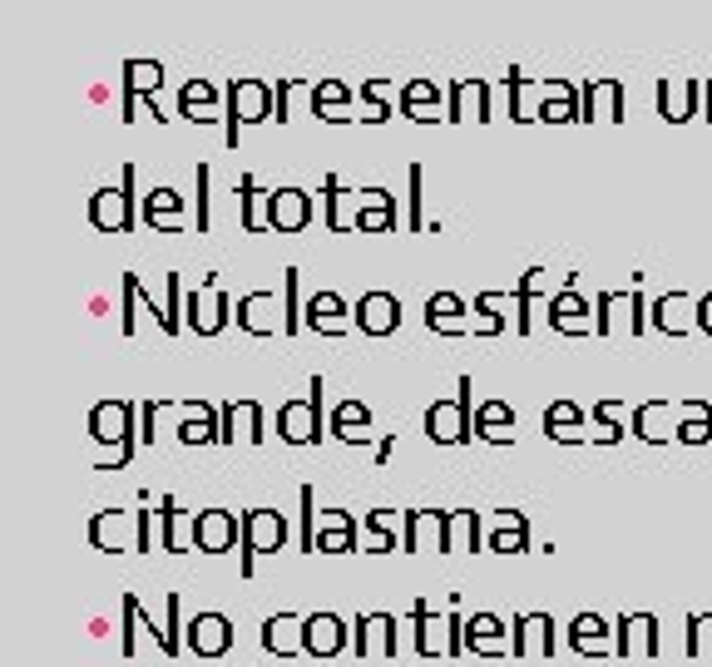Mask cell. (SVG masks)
<instances>
[{
	"mask_svg": "<svg viewBox=\"0 0 712 667\" xmlns=\"http://www.w3.org/2000/svg\"><path fill=\"white\" fill-rule=\"evenodd\" d=\"M153 549V509H139L134 514V554H149Z\"/></svg>",
	"mask_w": 712,
	"mask_h": 667,
	"instance_id": "cell-39",
	"label": "cell"
},
{
	"mask_svg": "<svg viewBox=\"0 0 712 667\" xmlns=\"http://www.w3.org/2000/svg\"><path fill=\"white\" fill-rule=\"evenodd\" d=\"M223 312H228V302L218 297V292H208V297H193V302H189V326H193V332H203V336H213L218 326H223Z\"/></svg>",
	"mask_w": 712,
	"mask_h": 667,
	"instance_id": "cell-26",
	"label": "cell"
},
{
	"mask_svg": "<svg viewBox=\"0 0 712 667\" xmlns=\"http://www.w3.org/2000/svg\"><path fill=\"white\" fill-rule=\"evenodd\" d=\"M124 189H129V179H124ZM124 189H104L100 199H94V223L104 228V233H124L129 228V193Z\"/></svg>",
	"mask_w": 712,
	"mask_h": 667,
	"instance_id": "cell-21",
	"label": "cell"
},
{
	"mask_svg": "<svg viewBox=\"0 0 712 667\" xmlns=\"http://www.w3.org/2000/svg\"><path fill=\"white\" fill-rule=\"evenodd\" d=\"M475 435H485V441H495V445L514 441V415H510V406H500V401H490V406L475 415Z\"/></svg>",
	"mask_w": 712,
	"mask_h": 667,
	"instance_id": "cell-24",
	"label": "cell"
},
{
	"mask_svg": "<svg viewBox=\"0 0 712 667\" xmlns=\"http://www.w3.org/2000/svg\"><path fill=\"white\" fill-rule=\"evenodd\" d=\"M367 425H371V411L361 406V401H342L337 406V415H332V431L342 435V441H367Z\"/></svg>",
	"mask_w": 712,
	"mask_h": 667,
	"instance_id": "cell-25",
	"label": "cell"
},
{
	"mask_svg": "<svg viewBox=\"0 0 712 667\" xmlns=\"http://www.w3.org/2000/svg\"><path fill=\"white\" fill-rule=\"evenodd\" d=\"M569 648L579 658H604V653H613V628L599 614H579L569 623Z\"/></svg>",
	"mask_w": 712,
	"mask_h": 667,
	"instance_id": "cell-14",
	"label": "cell"
},
{
	"mask_svg": "<svg viewBox=\"0 0 712 667\" xmlns=\"http://www.w3.org/2000/svg\"><path fill=\"white\" fill-rule=\"evenodd\" d=\"M238 119H268V90L262 84H243V90L233 84V134H228V144H238Z\"/></svg>",
	"mask_w": 712,
	"mask_h": 667,
	"instance_id": "cell-23",
	"label": "cell"
},
{
	"mask_svg": "<svg viewBox=\"0 0 712 667\" xmlns=\"http://www.w3.org/2000/svg\"><path fill=\"white\" fill-rule=\"evenodd\" d=\"M262 648L272 658H298L302 653V618L298 614H272L262 623Z\"/></svg>",
	"mask_w": 712,
	"mask_h": 667,
	"instance_id": "cell-16",
	"label": "cell"
},
{
	"mask_svg": "<svg viewBox=\"0 0 712 667\" xmlns=\"http://www.w3.org/2000/svg\"><path fill=\"white\" fill-rule=\"evenodd\" d=\"M238 425H243V441H262V415L253 401H243V406H223V441H238Z\"/></svg>",
	"mask_w": 712,
	"mask_h": 667,
	"instance_id": "cell-28",
	"label": "cell"
},
{
	"mask_svg": "<svg viewBox=\"0 0 712 667\" xmlns=\"http://www.w3.org/2000/svg\"><path fill=\"white\" fill-rule=\"evenodd\" d=\"M445 529H451V514L445 509H411L407 514V544H401V554H445Z\"/></svg>",
	"mask_w": 712,
	"mask_h": 667,
	"instance_id": "cell-11",
	"label": "cell"
},
{
	"mask_svg": "<svg viewBox=\"0 0 712 667\" xmlns=\"http://www.w3.org/2000/svg\"><path fill=\"white\" fill-rule=\"evenodd\" d=\"M189 534H193V549L199 554H228L243 539V519L228 509H199L189 519Z\"/></svg>",
	"mask_w": 712,
	"mask_h": 667,
	"instance_id": "cell-4",
	"label": "cell"
},
{
	"mask_svg": "<svg viewBox=\"0 0 712 667\" xmlns=\"http://www.w3.org/2000/svg\"><path fill=\"white\" fill-rule=\"evenodd\" d=\"M411 623H415V653L421 658H460L465 653V618L460 614H431V604L415 598Z\"/></svg>",
	"mask_w": 712,
	"mask_h": 667,
	"instance_id": "cell-1",
	"label": "cell"
},
{
	"mask_svg": "<svg viewBox=\"0 0 712 667\" xmlns=\"http://www.w3.org/2000/svg\"><path fill=\"white\" fill-rule=\"evenodd\" d=\"M470 549H480V514L455 509L451 529H445V554H470Z\"/></svg>",
	"mask_w": 712,
	"mask_h": 667,
	"instance_id": "cell-22",
	"label": "cell"
},
{
	"mask_svg": "<svg viewBox=\"0 0 712 667\" xmlns=\"http://www.w3.org/2000/svg\"><path fill=\"white\" fill-rule=\"evenodd\" d=\"M282 441H292V445L322 441V381L317 376H312V396L282 406Z\"/></svg>",
	"mask_w": 712,
	"mask_h": 667,
	"instance_id": "cell-8",
	"label": "cell"
},
{
	"mask_svg": "<svg viewBox=\"0 0 712 667\" xmlns=\"http://www.w3.org/2000/svg\"><path fill=\"white\" fill-rule=\"evenodd\" d=\"M183 648L199 653V658H223L233 648V623L223 614H193L189 628H183Z\"/></svg>",
	"mask_w": 712,
	"mask_h": 667,
	"instance_id": "cell-7",
	"label": "cell"
},
{
	"mask_svg": "<svg viewBox=\"0 0 712 667\" xmlns=\"http://www.w3.org/2000/svg\"><path fill=\"white\" fill-rule=\"evenodd\" d=\"M307 322L322 326V332H342V297L337 292H322V297H312V307H307Z\"/></svg>",
	"mask_w": 712,
	"mask_h": 667,
	"instance_id": "cell-31",
	"label": "cell"
},
{
	"mask_svg": "<svg viewBox=\"0 0 712 667\" xmlns=\"http://www.w3.org/2000/svg\"><path fill=\"white\" fill-rule=\"evenodd\" d=\"M357 549V519L342 509L322 514V524H317V554H352Z\"/></svg>",
	"mask_w": 712,
	"mask_h": 667,
	"instance_id": "cell-18",
	"label": "cell"
},
{
	"mask_svg": "<svg viewBox=\"0 0 712 667\" xmlns=\"http://www.w3.org/2000/svg\"><path fill=\"white\" fill-rule=\"evenodd\" d=\"M179 529H183L179 505H173V499H163V505H159V549H163V554H183Z\"/></svg>",
	"mask_w": 712,
	"mask_h": 667,
	"instance_id": "cell-32",
	"label": "cell"
},
{
	"mask_svg": "<svg viewBox=\"0 0 712 667\" xmlns=\"http://www.w3.org/2000/svg\"><path fill=\"white\" fill-rule=\"evenodd\" d=\"M119 614H124V633H119V648H124V658H134L139 653V628H144V608H139L134 594L119 598Z\"/></svg>",
	"mask_w": 712,
	"mask_h": 667,
	"instance_id": "cell-30",
	"label": "cell"
},
{
	"mask_svg": "<svg viewBox=\"0 0 712 667\" xmlns=\"http://www.w3.org/2000/svg\"><path fill=\"white\" fill-rule=\"evenodd\" d=\"M579 312H584V307H579V297H574V292H564V297H554V322H560V326H569V332H574V326H584V322H579Z\"/></svg>",
	"mask_w": 712,
	"mask_h": 667,
	"instance_id": "cell-38",
	"label": "cell"
},
{
	"mask_svg": "<svg viewBox=\"0 0 712 667\" xmlns=\"http://www.w3.org/2000/svg\"><path fill=\"white\" fill-rule=\"evenodd\" d=\"M173 208H179V193H173V189H153L149 203H144V218L159 228V213H173Z\"/></svg>",
	"mask_w": 712,
	"mask_h": 667,
	"instance_id": "cell-36",
	"label": "cell"
},
{
	"mask_svg": "<svg viewBox=\"0 0 712 667\" xmlns=\"http://www.w3.org/2000/svg\"><path fill=\"white\" fill-rule=\"evenodd\" d=\"M243 223L258 228V183L253 179H243Z\"/></svg>",
	"mask_w": 712,
	"mask_h": 667,
	"instance_id": "cell-41",
	"label": "cell"
},
{
	"mask_svg": "<svg viewBox=\"0 0 712 667\" xmlns=\"http://www.w3.org/2000/svg\"><path fill=\"white\" fill-rule=\"evenodd\" d=\"M465 653H485V658H500L510 653V628L495 614H470L465 618Z\"/></svg>",
	"mask_w": 712,
	"mask_h": 667,
	"instance_id": "cell-13",
	"label": "cell"
},
{
	"mask_svg": "<svg viewBox=\"0 0 712 667\" xmlns=\"http://www.w3.org/2000/svg\"><path fill=\"white\" fill-rule=\"evenodd\" d=\"M510 653L514 658H554V618L550 614H520L510 633Z\"/></svg>",
	"mask_w": 712,
	"mask_h": 667,
	"instance_id": "cell-9",
	"label": "cell"
},
{
	"mask_svg": "<svg viewBox=\"0 0 712 667\" xmlns=\"http://www.w3.org/2000/svg\"><path fill=\"white\" fill-rule=\"evenodd\" d=\"M352 648L357 658H397V614H361Z\"/></svg>",
	"mask_w": 712,
	"mask_h": 667,
	"instance_id": "cell-10",
	"label": "cell"
},
{
	"mask_svg": "<svg viewBox=\"0 0 712 667\" xmlns=\"http://www.w3.org/2000/svg\"><path fill=\"white\" fill-rule=\"evenodd\" d=\"M352 648V628L337 614H307L302 618V653L307 658H337Z\"/></svg>",
	"mask_w": 712,
	"mask_h": 667,
	"instance_id": "cell-6",
	"label": "cell"
},
{
	"mask_svg": "<svg viewBox=\"0 0 712 667\" xmlns=\"http://www.w3.org/2000/svg\"><path fill=\"white\" fill-rule=\"evenodd\" d=\"M272 307H278V297H268V292H253V297L238 302V322L248 326V332H278V322H272Z\"/></svg>",
	"mask_w": 712,
	"mask_h": 667,
	"instance_id": "cell-27",
	"label": "cell"
},
{
	"mask_svg": "<svg viewBox=\"0 0 712 667\" xmlns=\"http://www.w3.org/2000/svg\"><path fill=\"white\" fill-rule=\"evenodd\" d=\"M485 549L490 554H524V549H530V519H524V514H514V509L495 514V534H490Z\"/></svg>",
	"mask_w": 712,
	"mask_h": 667,
	"instance_id": "cell-20",
	"label": "cell"
},
{
	"mask_svg": "<svg viewBox=\"0 0 712 667\" xmlns=\"http://www.w3.org/2000/svg\"><path fill=\"white\" fill-rule=\"evenodd\" d=\"M90 544L104 554H124L134 549V539H129V514L124 509H100L90 519Z\"/></svg>",
	"mask_w": 712,
	"mask_h": 667,
	"instance_id": "cell-15",
	"label": "cell"
},
{
	"mask_svg": "<svg viewBox=\"0 0 712 667\" xmlns=\"http://www.w3.org/2000/svg\"><path fill=\"white\" fill-rule=\"evenodd\" d=\"M544 435H550V441H584V431H579V406L560 401V406L544 411Z\"/></svg>",
	"mask_w": 712,
	"mask_h": 667,
	"instance_id": "cell-29",
	"label": "cell"
},
{
	"mask_svg": "<svg viewBox=\"0 0 712 667\" xmlns=\"http://www.w3.org/2000/svg\"><path fill=\"white\" fill-rule=\"evenodd\" d=\"M683 307H688L683 297H663V302H659V326H663V332H688V322L678 316Z\"/></svg>",
	"mask_w": 712,
	"mask_h": 667,
	"instance_id": "cell-37",
	"label": "cell"
},
{
	"mask_svg": "<svg viewBox=\"0 0 712 667\" xmlns=\"http://www.w3.org/2000/svg\"><path fill=\"white\" fill-rule=\"evenodd\" d=\"M129 406H119V401H104V406H94V435H100V441H119V465L129 461V455H134V425H129Z\"/></svg>",
	"mask_w": 712,
	"mask_h": 667,
	"instance_id": "cell-12",
	"label": "cell"
},
{
	"mask_svg": "<svg viewBox=\"0 0 712 667\" xmlns=\"http://www.w3.org/2000/svg\"><path fill=\"white\" fill-rule=\"evenodd\" d=\"M698 326H703V332H712V292L703 302H698Z\"/></svg>",
	"mask_w": 712,
	"mask_h": 667,
	"instance_id": "cell-42",
	"label": "cell"
},
{
	"mask_svg": "<svg viewBox=\"0 0 712 667\" xmlns=\"http://www.w3.org/2000/svg\"><path fill=\"white\" fill-rule=\"evenodd\" d=\"M613 658H659V618L623 614L613 623Z\"/></svg>",
	"mask_w": 712,
	"mask_h": 667,
	"instance_id": "cell-5",
	"label": "cell"
},
{
	"mask_svg": "<svg viewBox=\"0 0 712 667\" xmlns=\"http://www.w3.org/2000/svg\"><path fill=\"white\" fill-rule=\"evenodd\" d=\"M425 322L441 326V332H460V297H451V292L431 297V307H425Z\"/></svg>",
	"mask_w": 712,
	"mask_h": 667,
	"instance_id": "cell-35",
	"label": "cell"
},
{
	"mask_svg": "<svg viewBox=\"0 0 712 667\" xmlns=\"http://www.w3.org/2000/svg\"><path fill=\"white\" fill-rule=\"evenodd\" d=\"M268 218H272V228H282V233H298L307 218H312V203H307L302 189H278L268 199Z\"/></svg>",
	"mask_w": 712,
	"mask_h": 667,
	"instance_id": "cell-19",
	"label": "cell"
},
{
	"mask_svg": "<svg viewBox=\"0 0 712 667\" xmlns=\"http://www.w3.org/2000/svg\"><path fill=\"white\" fill-rule=\"evenodd\" d=\"M288 544V519L278 509H248L243 514V549H238V574L253 578L258 554H278Z\"/></svg>",
	"mask_w": 712,
	"mask_h": 667,
	"instance_id": "cell-2",
	"label": "cell"
},
{
	"mask_svg": "<svg viewBox=\"0 0 712 667\" xmlns=\"http://www.w3.org/2000/svg\"><path fill=\"white\" fill-rule=\"evenodd\" d=\"M213 104V90H208V84H189V90H183V114L189 119H203L199 109H208Z\"/></svg>",
	"mask_w": 712,
	"mask_h": 667,
	"instance_id": "cell-40",
	"label": "cell"
},
{
	"mask_svg": "<svg viewBox=\"0 0 712 667\" xmlns=\"http://www.w3.org/2000/svg\"><path fill=\"white\" fill-rule=\"evenodd\" d=\"M357 322H361V332H371V336L397 332V322H401V302L391 297V292H371V297H361Z\"/></svg>",
	"mask_w": 712,
	"mask_h": 667,
	"instance_id": "cell-17",
	"label": "cell"
},
{
	"mask_svg": "<svg viewBox=\"0 0 712 667\" xmlns=\"http://www.w3.org/2000/svg\"><path fill=\"white\" fill-rule=\"evenodd\" d=\"M317 524H322V509H317V489L302 485V524H298L302 554H317Z\"/></svg>",
	"mask_w": 712,
	"mask_h": 667,
	"instance_id": "cell-33",
	"label": "cell"
},
{
	"mask_svg": "<svg viewBox=\"0 0 712 667\" xmlns=\"http://www.w3.org/2000/svg\"><path fill=\"white\" fill-rule=\"evenodd\" d=\"M688 658H712V614H688Z\"/></svg>",
	"mask_w": 712,
	"mask_h": 667,
	"instance_id": "cell-34",
	"label": "cell"
},
{
	"mask_svg": "<svg viewBox=\"0 0 712 667\" xmlns=\"http://www.w3.org/2000/svg\"><path fill=\"white\" fill-rule=\"evenodd\" d=\"M425 435L435 445H465L475 435V415H470V381H460L455 406H431L425 411Z\"/></svg>",
	"mask_w": 712,
	"mask_h": 667,
	"instance_id": "cell-3",
	"label": "cell"
}]
</instances>
